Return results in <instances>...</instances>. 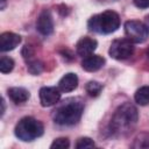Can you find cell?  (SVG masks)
<instances>
[{"label":"cell","instance_id":"1","mask_svg":"<svg viewBox=\"0 0 149 149\" xmlns=\"http://www.w3.org/2000/svg\"><path fill=\"white\" fill-rule=\"evenodd\" d=\"M139 119L137 109L130 102L120 105L111 120V132L115 135H125L129 133L136 125Z\"/></svg>","mask_w":149,"mask_h":149},{"label":"cell","instance_id":"2","mask_svg":"<svg viewBox=\"0 0 149 149\" xmlns=\"http://www.w3.org/2000/svg\"><path fill=\"white\" fill-rule=\"evenodd\" d=\"M84 105L77 99H69L64 101L54 113L52 118L57 125L61 126H72L76 125L83 114Z\"/></svg>","mask_w":149,"mask_h":149},{"label":"cell","instance_id":"3","mask_svg":"<svg viewBox=\"0 0 149 149\" xmlns=\"http://www.w3.org/2000/svg\"><path fill=\"white\" fill-rule=\"evenodd\" d=\"M119 26L120 16L113 10H106L100 14L93 15L87 22L88 29L98 34H111L115 31Z\"/></svg>","mask_w":149,"mask_h":149},{"label":"cell","instance_id":"4","mask_svg":"<svg viewBox=\"0 0 149 149\" xmlns=\"http://www.w3.org/2000/svg\"><path fill=\"white\" fill-rule=\"evenodd\" d=\"M44 127L41 121L31 116L22 118L15 126V135L19 140L28 142L42 136Z\"/></svg>","mask_w":149,"mask_h":149},{"label":"cell","instance_id":"5","mask_svg":"<svg viewBox=\"0 0 149 149\" xmlns=\"http://www.w3.org/2000/svg\"><path fill=\"white\" fill-rule=\"evenodd\" d=\"M125 33L133 43H143L149 37V28L146 23L130 20L125 23Z\"/></svg>","mask_w":149,"mask_h":149},{"label":"cell","instance_id":"6","mask_svg":"<svg viewBox=\"0 0 149 149\" xmlns=\"http://www.w3.org/2000/svg\"><path fill=\"white\" fill-rule=\"evenodd\" d=\"M109 56L115 59H126L130 57L134 52V45L133 42L128 38H119L114 40L109 47Z\"/></svg>","mask_w":149,"mask_h":149},{"label":"cell","instance_id":"7","mask_svg":"<svg viewBox=\"0 0 149 149\" xmlns=\"http://www.w3.org/2000/svg\"><path fill=\"white\" fill-rule=\"evenodd\" d=\"M61 99V90L51 86H44L40 90V102L43 107H50Z\"/></svg>","mask_w":149,"mask_h":149},{"label":"cell","instance_id":"8","mask_svg":"<svg viewBox=\"0 0 149 149\" xmlns=\"http://www.w3.org/2000/svg\"><path fill=\"white\" fill-rule=\"evenodd\" d=\"M36 29L40 34L48 36L54 31V21L49 10H43L36 21Z\"/></svg>","mask_w":149,"mask_h":149},{"label":"cell","instance_id":"9","mask_svg":"<svg viewBox=\"0 0 149 149\" xmlns=\"http://www.w3.org/2000/svg\"><path fill=\"white\" fill-rule=\"evenodd\" d=\"M21 42V36L15 34V33H10V31H6L2 33L0 35V50L1 51H9L15 49Z\"/></svg>","mask_w":149,"mask_h":149},{"label":"cell","instance_id":"10","mask_svg":"<svg viewBox=\"0 0 149 149\" xmlns=\"http://www.w3.org/2000/svg\"><path fill=\"white\" fill-rule=\"evenodd\" d=\"M97 41L94 38H91V37H83L80 38L77 44H76V51L79 56L81 57H87L90 55H92V52L97 49Z\"/></svg>","mask_w":149,"mask_h":149},{"label":"cell","instance_id":"11","mask_svg":"<svg viewBox=\"0 0 149 149\" xmlns=\"http://www.w3.org/2000/svg\"><path fill=\"white\" fill-rule=\"evenodd\" d=\"M104 64H105V58L99 55H90V56L85 57L84 61L81 62L83 69L88 72L98 71L99 69H101L104 66Z\"/></svg>","mask_w":149,"mask_h":149},{"label":"cell","instance_id":"12","mask_svg":"<svg viewBox=\"0 0 149 149\" xmlns=\"http://www.w3.org/2000/svg\"><path fill=\"white\" fill-rule=\"evenodd\" d=\"M78 86V77L76 73H66L58 81V88L62 92H71Z\"/></svg>","mask_w":149,"mask_h":149},{"label":"cell","instance_id":"13","mask_svg":"<svg viewBox=\"0 0 149 149\" xmlns=\"http://www.w3.org/2000/svg\"><path fill=\"white\" fill-rule=\"evenodd\" d=\"M9 99L14 104H23L29 99V92L23 87H10L7 91Z\"/></svg>","mask_w":149,"mask_h":149},{"label":"cell","instance_id":"14","mask_svg":"<svg viewBox=\"0 0 149 149\" xmlns=\"http://www.w3.org/2000/svg\"><path fill=\"white\" fill-rule=\"evenodd\" d=\"M134 99H135L136 104H139L141 106L149 105V86H142V87H140L135 92Z\"/></svg>","mask_w":149,"mask_h":149},{"label":"cell","instance_id":"15","mask_svg":"<svg viewBox=\"0 0 149 149\" xmlns=\"http://www.w3.org/2000/svg\"><path fill=\"white\" fill-rule=\"evenodd\" d=\"M85 88H86V92H87L91 97H98V95L100 94L101 90H102V85H101L100 83H98V81L91 80V81H88V83L86 84Z\"/></svg>","mask_w":149,"mask_h":149},{"label":"cell","instance_id":"16","mask_svg":"<svg viewBox=\"0 0 149 149\" xmlns=\"http://www.w3.org/2000/svg\"><path fill=\"white\" fill-rule=\"evenodd\" d=\"M27 69L31 74H40L43 71V64L42 62L37 59H29L27 62Z\"/></svg>","mask_w":149,"mask_h":149},{"label":"cell","instance_id":"17","mask_svg":"<svg viewBox=\"0 0 149 149\" xmlns=\"http://www.w3.org/2000/svg\"><path fill=\"white\" fill-rule=\"evenodd\" d=\"M134 148H149V134L141 133L134 141Z\"/></svg>","mask_w":149,"mask_h":149},{"label":"cell","instance_id":"18","mask_svg":"<svg viewBox=\"0 0 149 149\" xmlns=\"http://www.w3.org/2000/svg\"><path fill=\"white\" fill-rule=\"evenodd\" d=\"M13 68H14V61L9 57L2 56L0 59V71L2 73H8L13 70Z\"/></svg>","mask_w":149,"mask_h":149},{"label":"cell","instance_id":"19","mask_svg":"<svg viewBox=\"0 0 149 149\" xmlns=\"http://www.w3.org/2000/svg\"><path fill=\"white\" fill-rule=\"evenodd\" d=\"M93 147H95V143L90 137H80L76 143L77 149H85V148H93Z\"/></svg>","mask_w":149,"mask_h":149},{"label":"cell","instance_id":"20","mask_svg":"<svg viewBox=\"0 0 149 149\" xmlns=\"http://www.w3.org/2000/svg\"><path fill=\"white\" fill-rule=\"evenodd\" d=\"M69 147H70V142L66 137H58L50 146L51 149H55V148L56 149H65V148H69Z\"/></svg>","mask_w":149,"mask_h":149},{"label":"cell","instance_id":"21","mask_svg":"<svg viewBox=\"0 0 149 149\" xmlns=\"http://www.w3.org/2000/svg\"><path fill=\"white\" fill-rule=\"evenodd\" d=\"M134 1V5L139 8H148L149 7V0H133Z\"/></svg>","mask_w":149,"mask_h":149},{"label":"cell","instance_id":"22","mask_svg":"<svg viewBox=\"0 0 149 149\" xmlns=\"http://www.w3.org/2000/svg\"><path fill=\"white\" fill-rule=\"evenodd\" d=\"M1 106H2V109H1V115H3V113H5V100H2V101H1Z\"/></svg>","mask_w":149,"mask_h":149},{"label":"cell","instance_id":"23","mask_svg":"<svg viewBox=\"0 0 149 149\" xmlns=\"http://www.w3.org/2000/svg\"><path fill=\"white\" fill-rule=\"evenodd\" d=\"M5 6H6V0H1V9H5Z\"/></svg>","mask_w":149,"mask_h":149},{"label":"cell","instance_id":"24","mask_svg":"<svg viewBox=\"0 0 149 149\" xmlns=\"http://www.w3.org/2000/svg\"><path fill=\"white\" fill-rule=\"evenodd\" d=\"M146 24H147V27L149 28V15L146 17Z\"/></svg>","mask_w":149,"mask_h":149},{"label":"cell","instance_id":"25","mask_svg":"<svg viewBox=\"0 0 149 149\" xmlns=\"http://www.w3.org/2000/svg\"><path fill=\"white\" fill-rule=\"evenodd\" d=\"M146 55H147V57H148V59H149V47H148V49H147V51H146Z\"/></svg>","mask_w":149,"mask_h":149}]
</instances>
